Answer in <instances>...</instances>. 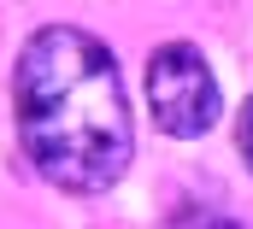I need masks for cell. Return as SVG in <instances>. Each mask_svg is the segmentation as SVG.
Returning a JSON list of instances; mask_svg holds the SVG:
<instances>
[{
	"label": "cell",
	"instance_id": "obj_1",
	"mask_svg": "<svg viewBox=\"0 0 253 229\" xmlns=\"http://www.w3.org/2000/svg\"><path fill=\"white\" fill-rule=\"evenodd\" d=\"M18 147L42 182L65 194H106L129 171L135 129L118 59L77 24H47L12 65Z\"/></svg>",
	"mask_w": 253,
	"mask_h": 229
},
{
	"label": "cell",
	"instance_id": "obj_2",
	"mask_svg": "<svg viewBox=\"0 0 253 229\" xmlns=\"http://www.w3.org/2000/svg\"><path fill=\"white\" fill-rule=\"evenodd\" d=\"M147 106H153V123L177 141H194L218 123V112H224L218 76L194 41H165L147 59Z\"/></svg>",
	"mask_w": 253,
	"mask_h": 229
},
{
	"label": "cell",
	"instance_id": "obj_3",
	"mask_svg": "<svg viewBox=\"0 0 253 229\" xmlns=\"http://www.w3.org/2000/svg\"><path fill=\"white\" fill-rule=\"evenodd\" d=\"M236 147H242V159H248V171H253V94H248V106H242V117H236Z\"/></svg>",
	"mask_w": 253,
	"mask_h": 229
},
{
	"label": "cell",
	"instance_id": "obj_4",
	"mask_svg": "<svg viewBox=\"0 0 253 229\" xmlns=\"http://www.w3.org/2000/svg\"><path fill=\"white\" fill-rule=\"evenodd\" d=\"M200 229H248V224H230V218H218V224H200Z\"/></svg>",
	"mask_w": 253,
	"mask_h": 229
}]
</instances>
